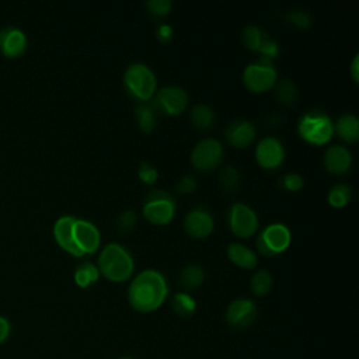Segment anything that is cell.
Wrapping results in <instances>:
<instances>
[{
  "instance_id": "1",
  "label": "cell",
  "mask_w": 359,
  "mask_h": 359,
  "mask_svg": "<svg viewBox=\"0 0 359 359\" xmlns=\"http://www.w3.org/2000/svg\"><path fill=\"white\" fill-rule=\"evenodd\" d=\"M167 294V279L154 268L137 272L128 287V300L130 306L142 313H150L158 309L164 303Z\"/></svg>"
},
{
  "instance_id": "2",
  "label": "cell",
  "mask_w": 359,
  "mask_h": 359,
  "mask_svg": "<svg viewBox=\"0 0 359 359\" xmlns=\"http://www.w3.org/2000/svg\"><path fill=\"white\" fill-rule=\"evenodd\" d=\"M97 266L108 280L123 282L133 275L135 258L126 245L112 241L101 248Z\"/></svg>"
},
{
  "instance_id": "3",
  "label": "cell",
  "mask_w": 359,
  "mask_h": 359,
  "mask_svg": "<svg viewBox=\"0 0 359 359\" xmlns=\"http://www.w3.org/2000/svg\"><path fill=\"white\" fill-rule=\"evenodd\" d=\"M123 84L139 102L150 101L157 91V77L151 67L143 62H133L125 69Z\"/></svg>"
},
{
  "instance_id": "4",
  "label": "cell",
  "mask_w": 359,
  "mask_h": 359,
  "mask_svg": "<svg viewBox=\"0 0 359 359\" xmlns=\"http://www.w3.org/2000/svg\"><path fill=\"white\" fill-rule=\"evenodd\" d=\"M297 130L304 140L314 144H324L334 135V122L324 111L310 109L300 116Z\"/></svg>"
},
{
  "instance_id": "5",
  "label": "cell",
  "mask_w": 359,
  "mask_h": 359,
  "mask_svg": "<svg viewBox=\"0 0 359 359\" xmlns=\"http://www.w3.org/2000/svg\"><path fill=\"white\" fill-rule=\"evenodd\" d=\"M278 80V72L272 59L259 56L255 62L248 63L243 70L244 86L254 93H264L273 87Z\"/></svg>"
},
{
  "instance_id": "6",
  "label": "cell",
  "mask_w": 359,
  "mask_h": 359,
  "mask_svg": "<svg viewBox=\"0 0 359 359\" xmlns=\"http://www.w3.org/2000/svg\"><path fill=\"white\" fill-rule=\"evenodd\" d=\"M292 241L290 229L280 222H273L262 227L255 238L258 251L262 255L273 257L283 252Z\"/></svg>"
},
{
  "instance_id": "7",
  "label": "cell",
  "mask_w": 359,
  "mask_h": 359,
  "mask_svg": "<svg viewBox=\"0 0 359 359\" xmlns=\"http://www.w3.org/2000/svg\"><path fill=\"white\" fill-rule=\"evenodd\" d=\"M143 215L153 224H167L175 216V201L164 189H151L143 203Z\"/></svg>"
},
{
  "instance_id": "8",
  "label": "cell",
  "mask_w": 359,
  "mask_h": 359,
  "mask_svg": "<svg viewBox=\"0 0 359 359\" xmlns=\"http://www.w3.org/2000/svg\"><path fill=\"white\" fill-rule=\"evenodd\" d=\"M223 160V144L216 137L201 139L191 150V163L195 168L209 171Z\"/></svg>"
},
{
  "instance_id": "9",
  "label": "cell",
  "mask_w": 359,
  "mask_h": 359,
  "mask_svg": "<svg viewBox=\"0 0 359 359\" xmlns=\"http://www.w3.org/2000/svg\"><path fill=\"white\" fill-rule=\"evenodd\" d=\"M227 222L230 230L238 237L252 236L259 227L257 212L244 202H236L229 208Z\"/></svg>"
},
{
  "instance_id": "10",
  "label": "cell",
  "mask_w": 359,
  "mask_h": 359,
  "mask_svg": "<svg viewBox=\"0 0 359 359\" xmlns=\"http://www.w3.org/2000/svg\"><path fill=\"white\" fill-rule=\"evenodd\" d=\"M188 100L189 97L185 88L177 84H170L156 91L151 104L156 108V111H160L167 115H178L187 108Z\"/></svg>"
},
{
  "instance_id": "11",
  "label": "cell",
  "mask_w": 359,
  "mask_h": 359,
  "mask_svg": "<svg viewBox=\"0 0 359 359\" xmlns=\"http://www.w3.org/2000/svg\"><path fill=\"white\" fill-rule=\"evenodd\" d=\"M73 238L81 255L93 254L100 250L101 231L93 222L87 219H77L73 223Z\"/></svg>"
},
{
  "instance_id": "12",
  "label": "cell",
  "mask_w": 359,
  "mask_h": 359,
  "mask_svg": "<svg viewBox=\"0 0 359 359\" xmlns=\"http://www.w3.org/2000/svg\"><path fill=\"white\" fill-rule=\"evenodd\" d=\"M255 158L264 168H276L285 160V147L280 139L275 136H264L255 146Z\"/></svg>"
},
{
  "instance_id": "13",
  "label": "cell",
  "mask_w": 359,
  "mask_h": 359,
  "mask_svg": "<svg viewBox=\"0 0 359 359\" xmlns=\"http://www.w3.org/2000/svg\"><path fill=\"white\" fill-rule=\"evenodd\" d=\"M184 227L192 237H208L215 229V219L206 208L195 206L184 216Z\"/></svg>"
},
{
  "instance_id": "14",
  "label": "cell",
  "mask_w": 359,
  "mask_h": 359,
  "mask_svg": "<svg viewBox=\"0 0 359 359\" xmlns=\"http://www.w3.org/2000/svg\"><path fill=\"white\" fill-rule=\"evenodd\" d=\"M257 317V306L251 299H236L226 309V320L234 328H245Z\"/></svg>"
},
{
  "instance_id": "15",
  "label": "cell",
  "mask_w": 359,
  "mask_h": 359,
  "mask_svg": "<svg viewBox=\"0 0 359 359\" xmlns=\"http://www.w3.org/2000/svg\"><path fill=\"white\" fill-rule=\"evenodd\" d=\"M257 135L255 125L244 118H237L230 121L224 128V136L227 142L234 147L248 146Z\"/></svg>"
},
{
  "instance_id": "16",
  "label": "cell",
  "mask_w": 359,
  "mask_h": 359,
  "mask_svg": "<svg viewBox=\"0 0 359 359\" xmlns=\"http://www.w3.org/2000/svg\"><path fill=\"white\" fill-rule=\"evenodd\" d=\"M323 163L330 172L345 174L352 167V153L346 146L334 143L325 149Z\"/></svg>"
},
{
  "instance_id": "17",
  "label": "cell",
  "mask_w": 359,
  "mask_h": 359,
  "mask_svg": "<svg viewBox=\"0 0 359 359\" xmlns=\"http://www.w3.org/2000/svg\"><path fill=\"white\" fill-rule=\"evenodd\" d=\"M76 217L70 216V215H63L60 216L55 224H53V234L56 241L59 243V245L62 248H65L66 251H69L70 254L76 255V257H83L80 250L77 248L74 238H73V223H74Z\"/></svg>"
},
{
  "instance_id": "18",
  "label": "cell",
  "mask_w": 359,
  "mask_h": 359,
  "mask_svg": "<svg viewBox=\"0 0 359 359\" xmlns=\"http://www.w3.org/2000/svg\"><path fill=\"white\" fill-rule=\"evenodd\" d=\"M226 254H227L229 259L240 268L252 269L258 264L257 251L243 243H238V241L230 243L226 248Z\"/></svg>"
},
{
  "instance_id": "19",
  "label": "cell",
  "mask_w": 359,
  "mask_h": 359,
  "mask_svg": "<svg viewBox=\"0 0 359 359\" xmlns=\"http://www.w3.org/2000/svg\"><path fill=\"white\" fill-rule=\"evenodd\" d=\"M345 142H356L359 139V119L353 112H342L334 122V133Z\"/></svg>"
},
{
  "instance_id": "20",
  "label": "cell",
  "mask_w": 359,
  "mask_h": 359,
  "mask_svg": "<svg viewBox=\"0 0 359 359\" xmlns=\"http://www.w3.org/2000/svg\"><path fill=\"white\" fill-rule=\"evenodd\" d=\"M27 39L21 29L7 27L0 31V45L6 55L17 56L20 55L25 48Z\"/></svg>"
},
{
  "instance_id": "21",
  "label": "cell",
  "mask_w": 359,
  "mask_h": 359,
  "mask_svg": "<svg viewBox=\"0 0 359 359\" xmlns=\"http://www.w3.org/2000/svg\"><path fill=\"white\" fill-rule=\"evenodd\" d=\"M205 280V269L202 265L189 262L182 266L180 272V283L185 289H196Z\"/></svg>"
},
{
  "instance_id": "22",
  "label": "cell",
  "mask_w": 359,
  "mask_h": 359,
  "mask_svg": "<svg viewBox=\"0 0 359 359\" xmlns=\"http://www.w3.org/2000/svg\"><path fill=\"white\" fill-rule=\"evenodd\" d=\"M189 121L194 126L199 129H208L215 122V111L208 104H194L189 109Z\"/></svg>"
},
{
  "instance_id": "23",
  "label": "cell",
  "mask_w": 359,
  "mask_h": 359,
  "mask_svg": "<svg viewBox=\"0 0 359 359\" xmlns=\"http://www.w3.org/2000/svg\"><path fill=\"white\" fill-rule=\"evenodd\" d=\"M156 112V108L149 101L139 102L135 107V119L143 132H151L154 129L157 123Z\"/></svg>"
},
{
  "instance_id": "24",
  "label": "cell",
  "mask_w": 359,
  "mask_h": 359,
  "mask_svg": "<svg viewBox=\"0 0 359 359\" xmlns=\"http://www.w3.org/2000/svg\"><path fill=\"white\" fill-rule=\"evenodd\" d=\"M100 271L97 264L88 261V259H83L81 262H79V265L74 269V280L79 286L81 287H87L93 283H95L100 278Z\"/></svg>"
},
{
  "instance_id": "25",
  "label": "cell",
  "mask_w": 359,
  "mask_h": 359,
  "mask_svg": "<svg viewBox=\"0 0 359 359\" xmlns=\"http://www.w3.org/2000/svg\"><path fill=\"white\" fill-rule=\"evenodd\" d=\"M275 97L283 105H293L297 101L299 91L290 79H278L273 84Z\"/></svg>"
},
{
  "instance_id": "26",
  "label": "cell",
  "mask_w": 359,
  "mask_h": 359,
  "mask_svg": "<svg viewBox=\"0 0 359 359\" xmlns=\"http://www.w3.org/2000/svg\"><path fill=\"white\" fill-rule=\"evenodd\" d=\"M273 285V278L266 269H257L250 279V289L255 296H265Z\"/></svg>"
},
{
  "instance_id": "27",
  "label": "cell",
  "mask_w": 359,
  "mask_h": 359,
  "mask_svg": "<svg viewBox=\"0 0 359 359\" xmlns=\"http://www.w3.org/2000/svg\"><path fill=\"white\" fill-rule=\"evenodd\" d=\"M172 310L181 317H191L196 310L195 299L187 292H178L171 299Z\"/></svg>"
},
{
  "instance_id": "28",
  "label": "cell",
  "mask_w": 359,
  "mask_h": 359,
  "mask_svg": "<svg viewBox=\"0 0 359 359\" xmlns=\"http://www.w3.org/2000/svg\"><path fill=\"white\" fill-rule=\"evenodd\" d=\"M351 196H352V188L345 182L334 184L327 192V199L330 205H332L334 208L345 206L351 201Z\"/></svg>"
},
{
  "instance_id": "29",
  "label": "cell",
  "mask_w": 359,
  "mask_h": 359,
  "mask_svg": "<svg viewBox=\"0 0 359 359\" xmlns=\"http://www.w3.org/2000/svg\"><path fill=\"white\" fill-rule=\"evenodd\" d=\"M268 36V34L257 24H250L247 27H244L243 29V34H241V39H243V43L251 49V50H255L258 52L261 43L264 42V39Z\"/></svg>"
},
{
  "instance_id": "30",
  "label": "cell",
  "mask_w": 359,
  "mask_h": 359,
  "mask_svg": "<svg viewBox=\"0 0 359 359\" xmlns=\"http://www.w3.org/2000/svg\"><path fill=\"white\" fill-rule=\"evenodd\" d=\"M144 7L149 11V14H151L156 18H161L170 14L172 8V1L171 0H147L144 3Z\"/></svg>"
},
{
  "instance_id": "31",
  "label": "cell",
  "mask_w": 359,
  "mask_h": 359,
  "mask_svg": "<svg viewBox=\"0 0 359 359\" xmlns=\"http://www.w3.org/2000/svg\"><path fill=\"white\" fill-rule=\"evenodd\" d=\"M219 180H220V184H222L226 189L231 191V189H234V188L237 187V184H238L240 172H238V170H237L236 167H233V165H226V167H223V168L220 170V172H219Z\"/></svg>"
},
{
  "instance_id": "32",
  "label": "cell",
  "mask_w": 359,
  "mask_h": 359,
  "mask_svg": "<svg viewBox=\"0 0 359 359\" xmlns=\"http://www.w3.org/2000/svg\"><path fill=\"white\" fill-rule=\"evenodd\" d=\"M136 222H137V216L133 210L128 209V210H123L118 215L116 220H115V226L118 229V231L121 233H129L135 229L136 226Z\"/></svg>"
},
{
  "instance_id": "33",
  "label": "cell",
  "mask_w": 359,
  "mask_h": 359,
  "mask_svg": "<svg viewBox=\"0 0 359 359\" xmlns=\"http://www.w3.org/2000/svg\"><path fill=\"white\" fill-rule=\"evenodd\" d=\"M139 177L143 182L146 184H153L157 177H158V172H157V168L147 160H143L140 164H139Z\"/></svg>"
},
{
  "instance_id": "34",
  "label": "cell",
  "mask_w": 359,
  "mask_h": 359,
  "mask_svg": "<svg viewBox=\"0 0 359 359\" xmlns=\"http://www.w3.org/2000/svg\"><path fill=\"white\" fill-rule=\"evenodd\" d=\"M304 178L302 174L296 171H290L282 177V185L289 191H297L303 187Z\"/></svg>"
},
{
  "instance_id": "35",
  "label": "cell",
  "mask_w": 359,
  "mask_h": 359,
  "mask_svg": "<svg viewBox=\"0 0 359 359\" xmlns=\"http://www.w3.org/2000/svg\"><path fill=\"white\" fill-rule=\"evenodd\" d=\"M286 15H287L289 21H292L294 25H297L300 28H307L311 22L310 14L303 10H292V11H287Z\"/></svg>"
},
{
  "instance_id": "36",
  "label": "cell",
  "mask_w": 359,
  "mask_h": 359,
  "mask_svg": "<svg viewBox=\"0 0 359 359\" xmlns=\"http://www.w3.org/2000/svg\"><path fill=\"white\" fill-rule=\"evenodd\" d=\"M196 188H198V182L191 174L181 177L175 184V189L181 194H192L194 191H196Z\"/></svg>"
},
{
  "instance_id": "37",
  "label": "cell",
  "mask_w": 359,
  "mask_h": 359,
  "mask_svg": "<svg viewBox=\"0 0 359 359\" xmlns=\"http://www.w3.org/2000/svg\"><path fill=\"white\" fill-rule=\"evenodd\" d=\"M258 53L264 57H268V59H273L278 53H279V46L276 43V41H273L271 36H266L264 39V42L261 43L259 49H258Z\"/></svg>"
},
{
  "instance_id": "38",
  "label": "cell",
  "mask_w": 359,
  "mask_h": 359,
  "mask_svg": "<svg viewBox=\"0 0 359 359\" xmlns=\"http://www.w3.org/2000/svg\"><path fill=\"white\" fill-rule=\"evenodd\" d=\"M174 35V31H172V27L168 25V24H160L157 28H156V36L160 42L163 43H167L171 41Z\"/></svg>"
},
{
  "instance_id": "39",
  "label": "cell",
  "mask_w": 359,
  "mask_h": 359,
  "mask_svg": "<svg viewBox=\"0 0 359 359\" xmlns=\"http://www.w3.org/2000/svg\"><path fill=\"white\" fill-rule=\"evenodd\" d=\"M10 334V324L8 321L0 316V342H3Z\"/></svg>"
},
{
  "instance_id": "40",
  "label": "cell",
  "mask_w": 359,
  "mask_h": 359,
  "mask_svg": "<svg viewBox=\"0 0 359 359\" xmlns=\"http://www.w3.org/2000/svg\"><path fill=\"white\" fill-rule=\"evenodd\" d=\"M351 74H352V79L355 81H358V77H359V55L356 53L351 62Z\"/></svg>"
},
{
  "instance_id": "41",
  "label": "cell",
  "mask_w": 359,
  "mask_h": 359,
  "mask_svg": "<svg viewBox=\"0 0 359 359\" xmlns=\"http://www.w3.org/2000/svg\"><path fill=\"white\" fill-rule=\"evenodd\" d=\"M119 359H130V358H128V356H122V358H119Z\"/></svg>"
}]
</instances>
